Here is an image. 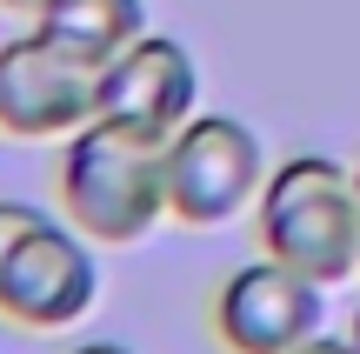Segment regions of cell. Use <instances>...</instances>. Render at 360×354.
<instances>
[{
  "mask_svg": "<svg viewBox=\"0 0 360 354\" xmlns=\"http://www.w3.org/2000/svg\"><path fill=\"white\" fill-rule=\"evenodd\" d=\"M354 348H360V308H354Z\"/></svg>",
  "mask_w": 360,
  "mask_h": 354,
  "instance_id": "obj_13",
  "label": "cell"
},
{
  "mask_svg": "<svg viewBox=\"0 0 360 354\" xmlns=\"http://www.w3.org/2000/svg\"><path fill=\"white\" fill-rule=\"evenodd\" d=\"M260 134L240 114H187L167 134V214L180 227L240 221L267 187Z\"/></svg>",
  "mask_w": 360,
  "mask_h": 354,
  "instance_id": "obj_3",
  "label": "cell"
},
{
  "mask_svg": "<svg viewBox=\"0 0 360 354\" xmlns=\"http://www.w3.org/2000/svg\"><path fill=\"white\" fill-rule=\"evenodd\" d=\"M321 321H327V288L274 254H254L247 267H233L214 294V334L227 354H294L321 334Z\"/></svg>",
  "mask_w": 360,
  "mask_h": 354,
  "instance_id": "obj_5",
  "label": "cell"
},
{
  "mask_svg": "<svg viewBox=\"0 0 360 354\" xmlns=\"http://www.w3.org/2000/svg\"><path fill=\"white\" fill-rule=\"evenodd\" d=\"M101 241L74 221H40L0 267V321L13 328H74L101 301Z\"/></svg>",
  "mask_w": 360,
  "mask_h": 354,
  "instance_id": "obj_6",
  "label": "cell"
},
{
  "mask_svg": "<svg viewBox=\"0 0 360 354\" xmlns=\"http://www.w3.org/2000/svg\"><path fill=\"white\" fill-rule=\"evenodd\" d=\"M260 254L314 274L321 288L360 274V187L334 154H287L260 187Z\"/></svg>",
  "mask_w": 360,
  "mask_h": 354,
  "instance_id": "obj_2",
  "label": "cell"
},
{
  "mask_svg": "<svg viewBox=\"0 0 360 354\" xmlns=\"http://www.w3.org/2000/svg\"><path fill=\"white\" fill-rule=\"evenodd\" d=\"M34 27L74 61L107 67L120 47H134L147 34V0H40Z\"/></svg>",
  "mask_w": 360,
  "mask_h": 354,
  "instance_id": "obj_8",
  "label": "cell"
},
{
  "mask_svg": "<svg viewBox=\"0 0 360 354\" xmlns=\"http://www.w3.org/2000/svg\"><path fill=\"white\" fill-rule=\"evenodd\" d=\"M60 214L101 248H134L167 214V141L94 114L67 134L60 154Z\"/></svg>",
  "mask_w": 360,
  "mask_h": 354,
  "instance_id": "obj_1",
  "label": "cell"
},
{
  "mask_svg": "<svg viewBox=\"0 0 360 354\" xmlns=\"http://www.w3.org/2000/svg\"><path fill=\"white\" fill-rule=\"evenodd\" d=\"M0 7H27V13H34V7H40V0H0Z\"/></svg>",
  "mask_w": 360,
  "mask_h": 354,
  "instance_id": "obj_12",
  "label": "cell"
},
{
  "mask_svg": "<svg viewBox=\"0 0 360 354\" xmlns=\"http://www.w3.org/2000/svg\"><path fill=\"white\" fill-rule=\"evenodd\" d=\"M101 114V67L74 61L47 34L0 40V134L13 141H67Z\"/></svg>",
  "mask_w": 360,
  "mask_h": 354,
  "instance_id": "obj_4",
  "label": "cell"
},
{
  "mask_svg": "<svg viewBox=\"0 0 360 354\" xmlns=\"http://www.w3.org/2000/svg\"><path fill=\"white\" fill-rule=\"evenodd\" d=\"M187 114H200V74H193V53L174 34L147 27L134 47H120L101 67V120H120V127L167 141Z\"/></svg>",
  "mask_w": 360,
  "mask_h": 354,
  "instance_id": "obj_7",
  "label": "cell"
},
{
  "mask_svg": "<svg viewBox=\"0 0 360 354\" xmlns=\"http://www.w3.org/2000/svg\"><path fill=\"white\" fill-rule=\"evenodd\" d=\"M67 354H134L127 341H80V348H67Z\"/></svg>",
  "mask_w": 360,
  "mask_h": 354,
  "instance_id": "obj_11",
  "label": "cell"
},
{
  "mask_svg": "<svg viewBox=\"0 0 360 354\" xmlns=\"http://www.w3.org/2000/svg\"><path fill=\"white\" fill-rule=\"evenodd\" d=\"M354 187H360V167H354Z\"/></svg>",
  "mask_w": 360,
  "mask_h": 354,
  "instance_id": "obj_14",
  "label": "cell"
},
{
  "mask_svg": "<svg viewBox=\"0 0 360 354\" xmlns=\"http://www.w3.org/2000/svg\"><path fill=\"white\" fill-rule=\"evenodd\" d=\"M40 221H47V214H40L34 201H7V194H0V267H7V254L20 248V241L34 234Z\"/></svg>",
  "mask_w": 360,
  "mask_h": 354,
  "instance_id": "obj_9",
  "label": "cell"
},
{
  "mask_svg": "<svg viewBox=\"0 0 360 354\" xmlns=\"http://www.w3.org/2000/svg\"><path fill=\"white\" fill-rule=\"evenodd\" d=\"M294 354H360V348H354V334H314V341L294 348Z\"/></svg>",
  "mask_w": 360,
  "mask_h": 354,
  "instance_id": "obj_10",
  "label": "cell"
}]
</instances>
